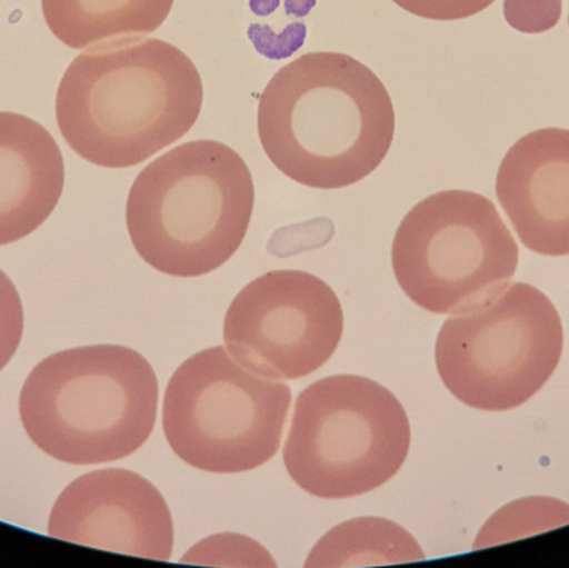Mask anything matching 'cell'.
Instances as JSON below:
<instances>
[{"mask_svg":"<svg viewBox=\"0 0 569 568\" xmlns=\"http://www.w3.org/2000/svg\"><path fill=\"white\" fill-rule=\"evenodd\" d=\"M565 333L560 313L530 283H510L490 302L441 326L435 363L455 399L505 412L533 399L558 369Z\"/></svg>","mask_w":569,"mask_h":568,"instance_id":"cell-8","label":"cell"},{"mask_svg":"<svg viewBox=\"0 0 569 568\" xmlns=\"http://www.w3.org/2000/svg\"><path fill=\"white\" fill-rule=\"evenodd\" d=\"M505 20L521 33H543L563 16V0H505Z\"/></svg>","mask_w":569,"mask_h":568,"instance_id":"cell-17","label":"cell"},{"mask_svg":"<svg viewBox=\"0 0 569 568\" xmlns=\"http://www.w3.org/2000/svg\"><path fill=\"white\" fill-rule=\"evenodd\" d=\"M408 530L383 517H358L333 527L311 549L305 567H371L425 560Z\"/></svg>","mask_w":569,"mask_h":568,"instance_id":"cell-14","label":"cell"},{"mask_svg":"<svg viewBox=\"0 0 569 568\" xmlns=\"http://www.w3.org/2000/svg\"><path fill=\"white\" fill-rule=\"evenodd\" d=\"M22 333V300L12 280L0 270V370L16 356Z\"/></svg>","mask_w":569,"mask_h":568,"instance_id":"cell-18","label":"cell"},{"mask_svg":"<svg viewBox=\"0 0 569 568\" xmlns=\"http://www.w3.org/2000/svg\"><path fill=\"white\" fill-rule=\"evenodd\" d=\"M49 536L160 562L170 560L176 539L166 497L146 477L126 469L73 480L53 506Z\"/></svg>","mask_w":569,"mask_h":568,"instance_id":"cell-10","label":"cell"},{"mask_svg":"<svg viewBox=\"0 0 569 568\" xmlns=\"http://www.w3.org/2000/svg\"><path fill=\"white\" fill-rule=\"evenodd\" d=\"M159 380L149 360L123 346H89L43 359L27 377L20 420L47 456L70 466L116 462L156 429Z\"/></svg>","mask_w":569,"mask_h":568,"instance_id":"cell-4","label":"cell"},{"mask_svg":"<svg viewBox=\"0 0 569 568\" xmlns=\"http://www.w3.org/2000/svg\"><path fill=\"white\" fill-rule=\"evenodd\" d=\"M63 183L52 133L22 113L0 112V246L36 232L56 210Z\"/></svg>","mask_w":569,"mask_h":568,"instance_id":"cell-12","label":"cell"},{"mask_svg":"<svg viewBox=\"0 0 569 568\" xmlns=\"http://www.w3.org/2000/svg\"><path fill=\"white\" fill-rule=\"evenodd\" d=\"M176 0H42L50 32L70 49L87 50L160 29Z\"/></svg>","mask_w":569,"mask_h":568,"instance_id":"cell-13","label":"cell"},{"mask_svg":"<svg viewBox=\"0 0 569 568\" xmlns=\"http://www.w3.org/2000/svg\"><path fill=\"white\" fill-rule=\"evenodd\" d=\"M256 206L252 172L219 140H190L150 162L127 199L130 240L166 276L202 277L246 240Z\"/></svg>","mask_w":569,"mask_h":568,"instance_id":"cell-3","label":"cell"},{"mask_svg":"<svg viewBox=\"0 0 569 568\" xmlns=\"http://www.w3.org/2000/svg\"><path fill=\"white\" fill-rule=\"evenodd\" d=\"M410 446V420L397 396L367 377L343 373L298 396L283 464L310 496L353 499L390 482Z\"/></svg>","mask_w":569,"mask_h":568,"instance_id":"cell-5","label":"cell"},{"mask_svg":"<svg viewBox=\"0 0 569 568\" xmlns=\"http://www.w3.org/2000/svg\"><path fill=\"white\" fill-rule=\"evenodd\" d=\"M182 562L200 566L276 567L270 554L256 540L237 534H220L197 544Z\"/></svg>","mask_w":569,"mask_h":568,"instance_id":"cell-16","label":"cell"},{"mask_svg":"<svg viewBox=\"0 0 569 568\" xmlns=\"http://www.w3.org/2000/svg\"><path fill=\"white\" fill-rule=\"evenodd\" d=\"M280 0H250V9L257 16H270L276 12L279 7Z\"/></svg>","mask_w":569,"mask_h":568,"instance_id":"cell-21","label":"cell"},{"mask_svg":"<svg viewBox=\"0 0 569 568\" xmlns=\"http://www.w3.org/2000/svg\"><path fill=\"white\" fill-rule=\"evenodd\" d=\"M569 522V507L560 500L535 499L520 500L501 509L478 536L475 549L520 539L528 534L550 530Z\"/></svg>","mask_w":569,"mask_h":568,"instance_id":"cell-15","label":"cell"},{"mask_svg":"<svg viewBox=\"0 0 569 568\" xmlns=\"http://www.w3.org/2000/svg\"><path fill=\"white\" fill-rule=\"evenodd\" d=\"M270 162L310 189H345L390 152L395 107L380 77L347 53L310 52L282 67L259 100Z\"/></svg>","mask_w":569,"mask_h":568,"instance_id":"cell-2","label":"cell"},{"mask_svg":"<svg viewBox=\"0 0 569 568\" xmlns=\"http://www.w3.org/2000/svg\"><path fill=\"white\" fill-rule=\"evenodd\" d=\"M290 403L287 383L240 366L227 347H210L173 372L163 397V434L193 469L246 474L279 452Z\"/></svg>","mask_w":569,"mask_h":568,"instance_id":"cell-6","label":"cell"},{"mask_svg":"<svg viewBox=\"0 0 569 568\" xmlns=\"http://www.w3.org/2000/svg\"><path fill=\"white\" fill-rule=\"evenodd\" d=\"M421 19L461 20L478 16L495 0H391Z\"/></svg>","mask_w":569,"mask_h":568,"instance_id":"cell-19","label":"cell"},{"mask_svg":"<svg viewBox=\"0 0 569 568\" xmlns=\"http://www.w3.org/2000/svg\"><path fill=\"white\" fill-rule=\"evenodd\" d=\"M497 197L527 249L569 256V130L521 137L501 160Z\"/></svg>","mask_w":569,"mask_h":568,"instance_id":"cell-11","label":"cell"},{"mask_svg":"<svg viewBox=\"0 0 569 568\" xmlns=\"http://www.w3.org/2000/svg\"><path fill=\"white\" fill-rule=\"evenodd\" d=\"M343 329L340 299L325 280L303 270H273L237 293L223 320V342L252 372L298 380L331 359Z\"/></svg>","mask_w":569,"mask_h":568,"instance_id":"cell-9","label":"cell"},{"mask_svg":"<svg viewBox=\"0 0 569 568\" xmlns=\"http://www.w3.org/2000/svg\"><path fill=\"white\" fill-rule=\"evenodd\" d=\"M202 106V77L189 56L163 40L132 37L72 60L57 89L56 117L77 156L129 169L187 136Z\"/></svg>","mask_w":569,"mask_h":568,"instance_id":"cell-1","label":"cell"},{"mask_svg":"<svg viewBox=\"0 0 569 568\" xmlns=\"http://www.w3.org/2000/svg\"><path fill=\"white\" fill-rule=\"evenodd\" d=\"M317 0H284V10L288 16L303 17L313 9Z\"/></svg>","mask_w":569,"mask_h":568,"instance_id":"cell-20","label":"cell"},{"mask_svg":"<svg viewBox=\"0 0 569 568\" xmlns=\"http://www.w3.org/2000/svg\"><path fill=\"white\" fill-rule=\"evenodd\" d=\"M568 23H569V17H568Z\"/></svg>","mask_w":569,"mask_h":568,"instance_id":"cell-22","label":"cell"},{"mask_svg":"<svg viewBox=\"0 0 569 568\" xmlns=\"http://www.w3.org/2000/svg\"><path fill=\"white\" fill-rule=\"evenodd\" d=\"M520 262L495 203L470 190H443L401 220L391 266L405 296L438 316L468 312L510 287Z\"/></svg>","mask_w":569,"mask_h":568,"instance_id":"cell-7","label":"cell"}]
</instances>
